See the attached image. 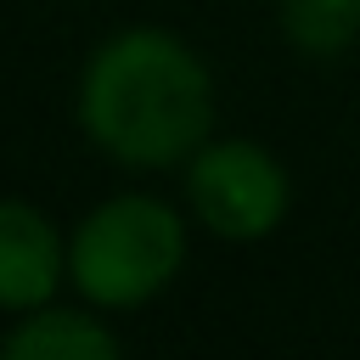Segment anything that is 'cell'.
Returning <instances> with one entry per match:
<instances>
[{"label":"cell","instance_id":"cell-3","mask_svg":"<svg viewBox=\"0 0 360 360\" xmlns=\"http://www.w3.org/2000/svg\"><path fill=\"white\" fill-rule=\"evenodd\" d=\"M186 202L202 231L225 242H259L287 219L292 186L287 169L259 146V141H202L186 169Z\"/></svg>","mask_w":360,"mask_h":360},{"label":"cell","instance_id":"cell-4","mask_svg":"<svg viewBox=\"0 0 360 360\" xmlns=\"http://www.w3.org/2000/svg\"><path fill=\"white\" fill-rule=\"evenodd\" d=\"M62 270H68V248L56 225L22 197H0V309L22 315L51 304Z\"/></svg>","mask_w":360,"mask_h":360},{"label":"cell","instance_id":"cell-1","mask_svg":"<svg viewBox=\"0 0 360 360\" xmlns=\"http://www.w3.org/2000/svg\"><path fill=\"white\" fill-rule=\"evenodd\" d=\"M79 129L129 169H169L214 129V79L169 28L101 39L79 73Z\"/></svg>","mask_w":360,"mask_h":360},{"label":"cell","instance_id":"cell-6","mask_svg":"<svg viewBox=\"0 0 360 360\" xmlns=\"http://www.w3.org/2000/svg\"><path fill=\"white\" fill-rule=\"evenodd\" d=\"M281 34L298 56H343L360 39V0H281Z\"/></svg>","mask_w":360,"mask_h":360},{"label":"cell","instance_id":"cell-5","mask_svg":"<svg viewBox=\"0 0 360 360\" xmlns=\"http://www.w3.org/2000/svg\"><path fill=\"white\" fill-rule=\"evenodd\" d=\"M0 354H17V360H112L118 354V338L84 315V309H22L17 326L0 338Z\"/></svg>","mask_w":360,"mask_h":360},{"label":"cell","instance_id":"cell-2","mask_svg":"<svg viewBox=\"0 0 360 360\" xmlns=\"http://www.w3.org/2000/svg\"><path fill=\"white\" fill-rule=\"evenodd\" d=\"M186 264V225L163 197L124 191L79 219L68 236V281L96 309H135L158 298Z\"/></svg>","mask_w":360,"mask_h":360}]
</instances>
